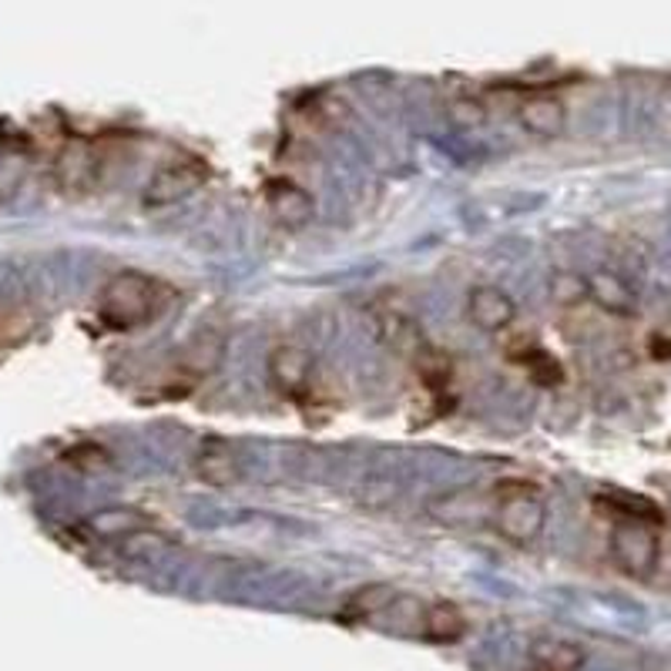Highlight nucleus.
Instances as JSON below:
<instances>
[{"label": "nucleus", "instance_id": "f257e3e1", "mask_svg": "<svg viewBox=\"0 0 671 671\" xmlns=\"http://www.w3.org/2000/svg\"><path fill=\"white\" fill-rule=\"evenodd\" d=\"M165 299L168 292L158 286V279H148L142 273H121L105 286L98 312L111 329L128 333V329L145 326L165 305Z\"/></svg>", "mask_w": 671, "mask_h": 671}, {"label": "nucleus", "instance_id": "f03ea898", "mask_svg": "<svg viewBox=\"0 0 671 671\" xmlns=\"http://www.w3.org/2000/svg\"><path fill=\"white\" fill-rule=\"evenodd\" d=\"M494 527L511 544H534L544 530L548 507L541 490L527 480H504L494 490Z\"/></svg>", "mask_w": 671, "mask_h": 671}, {"label": "nucleus", "instance_id": "7ed1b4c3", "mask_svg": "<svg viewBox=\"0 0 671 671\" xmlns=\"http://www.w3.org/2000/svg\"><path fill=\"white\" fill-rule=\"evenodd\" d=\"M611 561L621 574L635 580H648L661 561L658 524L648 520H614L611 527Z\"/></svg>", "mask_w": 671, "mask_h": 671}, {"label": "nucleus", "instance_id": "20e7f679", "mask_svg": "<svg viewBox=\"0 0 671 671\" xmlns=\"http://www.w3.org/2000/svg\"><path fill=\"white\" fill-rule=\"evenodd\" d=\"M208 178V168L195 158H178L161 165L152 182L145 185V205L148 208H165V205H178L189 195H195Z\"/></svg>", "mask_w": 671, "mask_h": 671}, {"label": "nucleus", "instance_id": "39448f33", "mask_svg": "<svg viewBox=\"0 0 671 671\" xmlns=\"http://www.w3.org/2000/svg\"><path fill=\"white\" fill-rule=\"evenodd\" d=\"M467 312H470L474 326H480L487 333H504L517 320L514 299L498 286H477L467 299Z\"/></svg>", "mask_w": 671, "mask_h": 671}, {"label": "nucleus", "instance_id": "423d86ee", "mask_svg": "<svg viewBox=\"0 0 671 671\" xmlns=\"http://www.w3.org/2000/svg\"><path fill=\"white\" fill-rule=\"evenodd\" d=\"M312 376V356L302 346H279L268 356V380L283 396H299Z\"/></svg>", "mask_w": 671, "mask_h": 671}, {"label": "nucleus", "instance_id": "0eeeda50", "mask_svg": "<svg viewBox=\"0 0 671 671\" xmlns=\"http://www.w3.org/2000/svg\"><path fill=\"white\" fill-rule=\"evenodd\" d=\"M265 202H268V208H273L279 226H286V229H305L312 221V212H316L312 195L305 189H299L296 182H286V178H279V182L265 189Z\"/></svg>", "mask_w": 671, "mask_h": 671}, {"label": "nucleus", "instance_id": "6e6552de", "mask_svg": "<svg viewBox=\"0 0 671 671\" xmlns=\"http://www.w3.org/2000/svg\"><path fill=\"white\" fill-rule=\"evenodd\" d=\"M58 178L64 192L81 195L98 182V155L87 145H68L58 158Z\"/></svg>", "mask_w": 671, "mask_h": 671}, {"label": "nucleus", "instance_id": "1a4fd4ad", "mask_svg": "<svg viewBox=\"0 0 671 671\" xmlns=\"http://www.w3.org/2000/svg\"><path fill=\"white\" fill-rule=\"evenodd\" d=\"M195 477L208 487H229L239 480V460L226 443H205L195 454Z\"/></svg>", "mask_w": 671, "mask_h": 671}, {"label": "nucleus", "instance_id": "9d476101", "mask_svg": "<svg viewBox=\"0 0 671 671\" xmlns=\"http://www.w3.org/2000/svg\"><path fill=\"white\" fill-rule=\"evenodd\" d=\"M585 283H588V296L601 309L614 312V316H632V312L638 309V296L632 292L628 283L618 279L614 273H591Z\"/></svg>", "mask_w": 671, "mask_h": 671}, {"label": "nucleus", "instance_id": "9b49d317", "mask_svg": "<svg viewBox=\"0 0 671 671\" xmlns=\"http://www.w3.org/2000/svg\"><path fill=\"white\" fill-rule=\"evenodd\" d=\"M564 121H567V115H564V105L558 98L541 95V98H527L520 105V124L530 134H537V139H554V134L564 131Z\"/></svg>", "mask_w": 671, "mask_h": 671}, {"label": "nucleus", "instance_id": "f8f14e48", "mask_svg": "<svg viewBox=\"0 0 671 671\" xmlns=\"http://www.w3.org/2000/svg\"><path fill=\"white\" fill-rule=\"evenodd\" d=\"M467 632V614L460 611V604L454 601H433L427 604V618H423V635L430 642H457Z\"/></svg>", "mask_w": 671, "mask_h": 671}, {"label": "nucleus", "instance_id": "ddd939ff", "mask_svg": "<svg viewBox=\"0 0 671 671\" xmlns=\"http://www.w3.org/2000/svg\"><path fill=\"white\" fill-rule=\"evenodd\" d=\"M598 507L611 511L614 520H648L661 527V511L645 501V498H632V494H614V498H598Z\"/></svg>", "mask_w": 671, "mask_h": 671}, {"label": "nucleus", "instance_id": "4468645a", "mask_svg": "<svg viewBox=\"0 0 671 671\" xmlns=\"http://www.w3.org/2000/svg\"><path fill=\"white\" fill-rule=\"evenodd\" d=\"M520 367L527 370V376H530L534 383H541V386H558V383L564 380L561 363L554 360L551 352H544V349H527L524 360H520Z\"/></svg>", "mask_w": 671, "mask_h": 671}, {"label": "nucleus", "instance_id": "2eb2a0df", "mask_svg": "<svg viewBox=\"0 0 671 671\" xmlns=\"http://www.w3.org/2000/svg\"><path fill=\"white\" fill-rule=\"evenodd\" d=\"M417 370H420L423 383H427L430 390H436V393L451 386V360H446V356L436 352V349H427V352L420 356Z\"/></svg>", "mask_w": 671, "mask_h": 671}, {"label": "nucleus", "instance_id": "dca6fc26", "mask_svg": "<svg viewBox=\"0 0 671 671\" xmlns=\"http://www.w3.org/2000/svg\"><path fill=\"white\" fill-rule=\"evenodd\" d=\"M537 658H541V664H548L551 671H574V668H580V661H585L580 648L564 645V642L541 645V648H537Z\"/></svg>", "mask_w": 671, "mask_h": 671}, {"label": "nucleus", "instance_id": "f3484780", "mask_svg": "<svg viewBox=\"0 0 671 671\" xmlns=\"http://www.w3.org/2000/svg\"><path fill=\"white\" fill-rule=\"evenodd\" d=\"M145 517H139L134 511H101L95 517V530L98 534H128L134 527H142Z\"/></svg>", "mask_w": 671, "mask_h": 671}, {"label": "nucleus", "instance_id": "a211bd4d", "mask_svg": "<svg viewBox=\"0 0 671 671\" xmlns=\"http://www.w3.org/2000/svg\"><path fill=\"white\" fill-rule=\"evenodd\" d=\"M551 296H554V302H561V305H574V302H580V299L588 296V283H585V279H577V276H571V273L554 276V283H551Z\"/></svg>", "mask_w": 671, "mask_h": 671}]
</instances>
